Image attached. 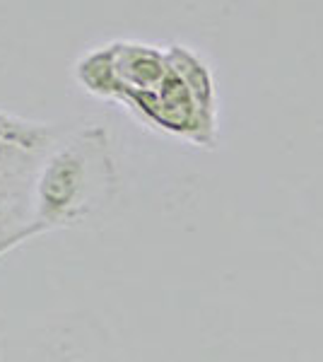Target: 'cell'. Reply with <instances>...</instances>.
I'll return each instance as SVG.
<instances>
[{"label":"cell","mask_w":323,"mask_h":362,"mask_svg":"<svg viewBox=\"0 0 323 362\" xmlns=\"http://www.w3.org/2000/svg\"><path fill=\"white\" fill-rule=\"evenodd\" d=\"M119 174L109 131L82 124L46 140L29 179L34 235L78 227L102 215L116 196Z\"/></svg>","instance_id":"obj_1"},{"label":"cell","mask_w":323,"mask_h":362,"mask_svg":"<svg viewBox=\"0 0 323 362\" xmlns=\"http://www.w3.org/2000/svg\"><path fill=\"white\" fill-rule=\"evenodd\" d=\"M0 362H119L107 324L63 312L0 336Z\"/></svg>","instance_id":"obj_2"}]
</instances>
